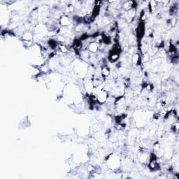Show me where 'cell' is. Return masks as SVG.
Here are the masks:
<instances>
[{"label": "cell", "mask_w": 179, "mask_h": 179, "mask_svg": "<svg viewBox=\"0 0 179 179\" xmlns=\"http://www.w3.org/2000/svg\"><path fill=\"white\" fill-rule=\"evenodd\" d=\"M106 162H107L108 167L113 170L118 169L121 166V160L119 157L115 153H111L108 155L106 158Z\"/></svg>", "instance_id": "obj_1"}, {"label": "cell", "mask_w": 179, "mask_h": 179, "mask_svg": "<svg viewBox=\"0 0 179 179\" xmlns=\"http://www.w3.org/2000/svg\"><path fill=\"white\" fill-rule=\"evenodd\" d=\"M109 93L107 92V91L104 90L102 89L101 90H99L97 94L96 95V97H97V102H98L99 104L100 105H103L107 102V100L109 98Z\"/></svg>", "instance_id": "obj_2"}, {"label": "cell", "mask_w": 179, "mask_h": 179, "mask_svg": "<svg viewBox=\"0 0 179 179\" xmlns=\"http://www.w3.org/2000/svg\"><path fill=\"white\" fill-rule=\"evenodd\" d=\"M60 25L63 27H67L72 25V22H71L70 18L68 16H62L59 20Z\"/></svg>", "instance_id": "obj_3"}, {"label": "cell", "mask_w": 179, "mask_h": 179, "mask_svg": "<svg viewBox=\"0 0 179 179\" xmlns=\"http://www.w3.org/2000/svg\"><path fill=\"white\" fill-rule=\"evenodd\" d=\"M132 64H133L134 66H135V67L141 66V64L142 63L141 55H140L139 53H134L133 55H132Z\"/></svg>", "instance_id": "obj_4"}, {"label": "cell", "mask_w": 179, "mask_h": 179, "mask_svg": "<svg viewBox=\"0 0 179 179\" xmlns=\"http://www.w3.org/2000/svg\"><path fill=\"white\" fill-rule=\"evenodd\" d=\"M87 50L90 53H97L99 50L98 44L95 41H91L88 44V47H87Z\"/></svg>", "instance_id": "obj_5"}, {"label": "cell", "mask_w": 179, "mask_h": 179, "mask_svg": "<svg viewBox=\"0 0 179 179\" xmlns=\"http://www.w3.org/2000/svg\"><path fill=\"white\" fill-rule=\"evenodd\" d=\"M120 55H121V54L118 53L109 51V56H108V61L111 63L116 62L119 60Z\"/></svg>", "instance_id": "obj_6"}, {"label": "cell", "mask_w": 179, "mask_h": 179, "mask_svg": "<svg viewBox=\"0 0 179 179\" xmlns=\"http://www.w3.org/2000/svg\"><path fill=\"white\" fill-rule=\"evenodd\" d=\"M101 74L102 78L106 80L111 75V70L108 66H102L101 67Z\"/></svg>", "instance_id": "obj_7"}, {"label": "cell", "mask_w": 179, "mask_h": 179, "mask_svg": "<svg viewBox=\"0 0 179 179\" xmlns=\"http://www.w3.org/2000/svg\"><path fill=\"white\" fill-rule=\"evenodd\" d=\"M22 41H33L34 40V34L31 32H25L22 34Z\"/></svg>", "instance_id": "obj_8"}]
</instances>
